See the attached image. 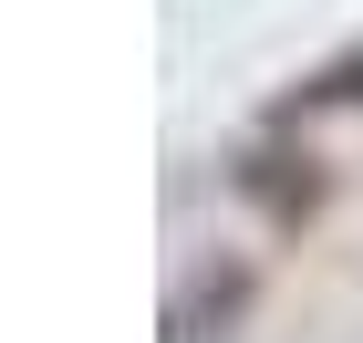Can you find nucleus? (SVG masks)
I'll return each mask as SVG.
<instances>
[{
  "instance_id": "obj_1",
  "label": "nucleus",
  "mask_w": 363,
  "mask_h": 343,
  "mask_svg": "<svg viewBox=\"0 0 363 343\" xmlns=\"http://www.w3.org/2000/svg\"><path fill=\"white\" fill-rule=\"evenodd\" d=\"M239 312H250V271H228V281L208 271V281L167 312V343H228V322H239Z\"/></svg>"
}]
</instances>
